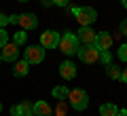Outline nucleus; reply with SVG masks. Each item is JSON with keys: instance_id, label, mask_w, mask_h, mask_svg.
Masks as SVG:
<instances>
[{"instance_id": "1", "label": "nucleus", "mask_w": 127, "mask_h": 116, "mask_svg": "<svg viewBox=\"0 0 127 116\" xmlns=\"http://www.w3.org/2000/svg\"><path fill=\"white\" fill-rule=\"evenodd\" d=\"M59 51H62L64 55H76V51L81 49V42H78L76 34H72V32H64V36L59 38Z\"/></svg>"}, {"instance_id": "2", "label": "nucleus", "mask_w": 127, "mask_h": 116, "mask_svg": "<svg viewBox=\"0 0 127 116\" xmlns=\"http://www.w3.org/2000/svg\"><path fill=\"white\" fill-rule=\"evenodd\" d=\"M78 59H81L83 63H87V66H93V63H100V55L102 51L97 49L95 45H81V49L76 51Z\"/></svg>"}, {"instance_id": "3", "label": "nucleus", "mask_w": 127, "mask_h": 116, "mask_svg": "<svg viewBox=\"0 0 127 116\" xmlns=\"http://www.w3.org/2000/svg\"><path fill=\"white\" fill-rule=\"evenodd\" d=\"M72 13H74V17H76V21H78L81 27L91 25L97 19V11L93 6H78V9H72Z\"/></svg>"}, {"instance_id": "4", "label": "nucleus", "mask_w": 127, "mask_h": 116, "mask_svg": "<svg viewBox=\"0 0 127 116\" xmlns=\"http://www.w3.org/2000/svg\"><path fill=\"white\" fill-rule=\"evenodd\" d=\"M68 101H70V106L74 108V110H85L87 106H89V95H87V91H83V89H72L68 93Z\"/></svg>"}, {"instance_id": "5", "label": "nucleus", "mask_w": 127, "mask_h": 116, "mask_svg": "<svg viewBox=\"0 0 127 116\" xmlns=\"http://www.w3.org/2000/svg\"><path fill=\"white\" fill-rule=\"evenodd\" d=\"M45 51L47 49L40 46V45H38V46H28V49H26V57H23V59H26L30 66H32V63H42V59H45Z\"/></svg>"}, {"instance_id": "6", "label": "nucleus", "mask_w": 127, "mask_h": 116, "mask_svg": "<svg viewBox=\"0 0 127 116\" xmlns=\"http://www.w3.org/2000/svg\"><path fill=\"white\" fill-rule=\"evenodd\" d=\"M59 38H62V36H59L57 32L45 30L40 34V46H45V49H55V46H59Z\"/></svg>"}, {"instance_id": "7", "label": "nucleus", "mask_w": 127, "mask_h": 116, "mask_svg": "<svg viewBox=\"0 0 127 116\" xmlns=\"http://www.w3.org/2000/svg\"><path fill=\"white\" fill-rule=\"evenodd\" d=\"M0 55H2V61L15 63V61H17V55H19V45H15V42H6V45L0 49Z\"/></svg>"}, {"instance_id": "8", "label": "nucleus", "mask_w": 127, "mask_h": 116, "mask_svg": "<svg viewBox=\"0 0 127 116\" xmlns=\"http://www.w3.org/2000/svg\"><path fill=\"white\" fill-rule=\"evenodd\" d=\"M76 38H78V42H81V45H95L97 32H93L89 25H85V27H81V30H78Z\"/></svg>"}, {"instance_id": "9", "label": "nucleus", "mask_w": 127, "mask_h": 116, "mask_svg": "<svg viewBox=\"0 0 127 116\" xmlns=\"http://www.w3.org/2000/svg\"><path fill=\"white\" fill-rule=\"evenodd\" d=\"M17 23L23 27V32H26V30H34V27L38 25V17L34 13H21L17 17Z\"/></svg>"}, {"instance_id": "10", "label": "nucleus", "mask_w": 127, "mask_h": 116, "mask_svg": "<svg viewBox=\"0 0 127 116\" xmlns=\"http://www.w3.org/2000/svg\"><path fill=\"white\" fill-rule=\"evenodd\" d=\"M95 46L100 51H108L112 46V36L108 32H97V38H95Z\"/></svg>"}, {"instance_id": "11", "label": "nucleus", "mask_w": 127, "mask_h": 116, "mask_svg": "<svg viewBox=\"0 0 127 116\" xmlns=\"http://www.w3.org/2000/svg\"><path fill=\"white\" fill-rule=\"evenodd\" d=\"M59 76H62L64 80H72L74 76H76V66L72 61H64L59 66Z\"/></svg>"}, {"instance_id": "12", "label": "nucleus", "mask_w": 127, "mask_h": 116, "mask_svg": "<svg viewBox=\"0 0 127 116\" xmlns=\"http://www.w3.org/2000/svg\"><path fill=\"white\" fill-rule=\"evenodd\" d=\"M32 106H34V103H30V101H19L17 106L11 108V116H28V114H32Z\"/></svg>"}, {"instance_id": "13", "label": "nucleus", "mask_w": 127, "mask_h": 116, "mask_svg": "<svg viewBox=\"0 0 127 116\" xmlns=\"http://www.w3.org/2000/svg\"><path fill=\"white\" fill-rule=\"evenodd\" d=\"M32 114L34 116H51V106L47 101H36L32 106Z\"/></svg>"}, {"instance_id": "14", "label": "nucleus", "mask_w": 127, "mask_h": 116, "mask_svg": "<svg viewBox=\"0 0 127 116\" xmlns=\"http://www.w3.org/2000/svg\"><path fill=\"white\" fill-rule=\"evenodd\" d=\"M28 72H30V63H28L26 59H21V61H15V63H13V76L23 78Z\"/></svg>"}, {"instance_id": "15", "label": "nucleus", "mask_w": 127, "mask_h": 116, "mask_svg": "<svg viewBox=\"0 0 127 116\" xmlns=\"http://www.w3.org/2000/svg\"><path fill=\"white\" fill-rule=\"evenodd\" d=\"M106 76L112 78V80H121V68L114 66V63H108L106 66Z\"/></svg>"}, {"instance_id": "16", "label": "nucleus", "mask_w": 127, "mask_h": 116, "mask_svg": "<svg viewBox=\"0 0 127 116\" xmlns=\"http://www.w3.org/2000/svg\"><path fill=\"white\" fill-rule=\"evenodd\" d=\"M119 114V108L114 103H104L100 108V116H117Z\"/></svg>"}, {"instance_id": "17", "label": "nucleus", "mask_w": 127, "mask_h": 116, "mask_svg": "<svg viewBox=\"0 0 127 116\" xmlns=\"http://www.w3.org/2000/svg\"><path fill=\"white\" fill-rule=\"evenodd\" d=\"M68 87H64V85H59V87H55L53 89V97L55 99H59V101H64V99H68Z\"/></svg>"}, {"instance_id": "18", "label": "nucleus", "mask_w": 127, "mask_h": 116, "mask_svg": "<svg viewBox=\"0 0 127 116\" xmlns=\"http://www.w3.org/2000/svg\"><path fill=\"white\" fill-rule=\"evenodd\" d=\"M13 42L21 46L23 42H26V32H23V30H21V32H15V36H13Z\"/></svg>"}, {"instance_id": "19", "label": "nucleus", "mask_w": 127, "mask_h": 116, "mask_svg": "<svg viewBox=\"0 0 127 116\" xmlns=\"http://www.w3.org/2000/svg\"><path fill=\"white\" fill-rule=\"evenodd\" d=\"M119 59H121V61H127V42L119 46Z\"/></svg>"}, {"instance_id": "20", "label": "nucleus", "mask_w": 127, "mask_h": 116, "mask_svg": "<svg viewBox=\"0 0 127 116\" xmlns=\"http://www.w3.org/2000/svg\"><path fill=\"white\" fill-rule=\"evenodd\" d=\"M6 42H9V34H6V32L2 30V27H0V49H2V46H4Z\"/></svg>"}, {"instance_id": "21", "label": "nucleus", "mask_w": 127, "mask_h": 116, "mask_svg": "<svg viewBox=\"0 0 127 116\" xmlns=\"http://www.w3.org/2000/svg\"><path fill=\"white\" fill-rule=\"evenodd\" d=\"M100 61L104 63V66H108V63H112V61H110V53H108V51H102V55H100Z\"/></svg>"}, {"instance_id": "22", "label": "nucleus", "mask_w": 127, "mask_h": 116, "mask_svg": "<svg viewBox=\"0 0 127 116\" xmlns=\"http://www.w3.org/2000/svg\"><path fill=\"white\" fill-rule=\"evenodd\" d=\"M57 116H66V103L64 101H59V106H57Z\"/></svg>"}, {"instance_id": "23", "label": "nucleus", "mask_w": 127, "mask_h": 116, "mask_svg": "<svg viewBox=\"0 0 127 116\" xmlns=\"http://www.w3.org/2000/svg\"><path fill=\"white\" fill-rule=\"evenodd\" d=\"M68 2H70V0H53L55 6H68Z\"/></svg>"}, {"instance_id": "24", "label": "nucleus", "mask_w": 127, "mask_h": 116, "mask_svg": "<svg viewBox=\"0 0 127 116\" xmlns=\"http://www.w3.org/2000/svg\"><path fill=\"white\" fill-rule=\"evenodd\" d=\"M121 34L127 36V19H125V21H121Z\"/></svg>"}, {"instance_id": "25", "label": "nucleus", "mask_w": 127, "mask_h": 116, "mask_svg": "<svg viewBox=\"0 0 127 116\" xmlns=\"http://www.w3.org/2000/svg\"><path fill=\"white\" fill-rule=\"evenodd\" d=\"M121 80L127 85V68H123V70H121Z\"/></svg>"}, {"instance_id": "26", "label": "nucleus", "mask_w": 127, "mask_h": 116, "mask_svg": "<svg viewBox=\"0 0 127 116\" xmlns=\"http://www.w3.org/2000/svg\"><path fill=\"white\" fill-rule=\"evenodd\" d=\"M6 23H9V17H4V15H0V27H4Z\"/></svg>"}, {"instance_id": "27", "label": "nucleus", "mask_w": 127, "mask_h": 116, "mask_svg": "<svg viewBox=\"0 0 127 116\" xmlns=\"http://www.w3.org/2000/svg\"><path fill=\"white\" fill-rule=\"evenodd\" d=\"M40 4L45 6V9H49V6H53V0H40Z\"/></svg>"}, {"instance_id": "28", "label": "nucleus", "mask_w": 127, "mask_h": 116, "mask_svg": "<svg viewBox=\"0 0 127 116\" xmlns=\"http://www.w3.org/2000/svg\"><path fill=\"white\" fill-rule=\"evenodd\" d=\"M17 17H19V15H11V17H9V23H17Z\"/></svg>"}, {"instance_id": "29", "label": "nucleus", "mask_w": 127, "mask_h": 116, "mask_svg": "<svg viewBox=\"0 0 127 116\" xmlns=\"http://www.w3.org/2000/svg\"><path fill=\"white\" fill-rule=\"evenodd\" d=\"M117 116H127V110H119V114Z\"/></svg>"}, {"instance_id": "30", "label": "nucleus", "mask_w": 127, "mask_h": 116, "mask_svg": "<svg viewBox=\"0 0 127 116\" xmlns=\"http://www.w3.org/2000/svg\"><path fill=\"white\" fill-rule=\"evenodd\" d=\"M123 6H125V9H127V0H123Z\"/></svg>"}, {"instance_id": "31", "label": "nucleus", "mask_w": 127, "mask_h": 116, "mask_svg": "<svg viewBox=\"0 0 127 116\" xmlns=\"http://www.w3.org/2000/svg\"><path fill=\"white\" fill-rule=\"evenodd\" d=\"M0 112H2V103H0Z\"/></svg>"}, {"instance_id": "32", "label": "nucleus", "mask_w": 127, "mask_h": 116, "mask_svg": "<svg viewBox=\"0 0 127 116\" xmlns=\"http://www.w3.org/2000/svg\"><path fill=\"white\" fill-rule=\"evenodd\" d=\"M19 2H28V0H19Z\"/></svg>"}, {"instance_id": "33", "label": "nucleus", "mask_w": 127, "mask_h": 116, "mask_svg": "<svg viewBox=\"0 0 127 116\" xmlns=\"http://www.w3.org/2000/svg\"><path fill=\"white\" fill-rule=\"evenodd\" d=\"M0 61H2V55H0Z\"/></svg>"}, {"instance_id": "34", "label": "nucleus", "mask_w": 127, "mask_h": 116, "mask_svg": "<svg viewBox=\"0 0 127 116\" xmlns=\"http://www.w3.org/2000/svg\"><path fill=\"white\" fill-rule=\"evenodd\" d=\"M28 116H34V114H28Z\"/></svg>"}]
</instances>
